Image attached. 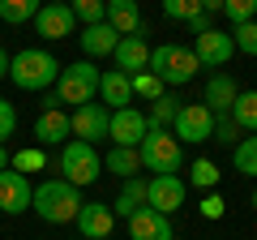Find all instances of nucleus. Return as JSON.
<instances>
[{
    "instance_id": "nucleus-1",
    "label": "nucleus",
    "mask_w": 257,
    "mask_h": 240,
    "mask_svg": "<svg viewBox=\"0 0 257 240\" xmlns=\"http://www.w3.org/2000/svg\"><path fill=\"white\" fill-rule=\"evenodd\" d=\"M9 77L22 90H47L60 77V60L43 47H22L18 56H9Z\"/></svg>"
},
{
    "instance_id": "nucleus-2",
    "label": "nucleus",
    "mask_w": 257,
    "mask_h": 240,
    "mask_svg": "<svg viewBox=\"0 0 257 240\" xmlns=\"http://www.w3.org/2000/svg\"><path fill=\"white\" fill-rule=\"evenodd\" d=\"M30 210L39 214L43 223H73L77 210H82V193L73 185H64V180H43L35 185V197H30Z\"/></svg>"
},
{
    "instance_id": "nucleus-3",
    "label": "nucleus",
    "mask_w": 257,
    "mask_h": 240,
    "mask_svg": "<svg viewBox=\"0 0 257 240\" xmlns=\"http://www.w3.org/2000/svg\"><path fill=\"white\" fill-rule=\"evenodd\" d=\"M197 56L193 47H180V43H159L150 47V73L159 77L163 86H189L197 77Z\"/></svg>"
},
{
    "instance_id": "nucleus-4",
    "label": "nucleus",
    "mask_w": 257,
    "mask_h": 240,
    "mask_svg": "<svg viewBox=\"0 0 257 240\" xmlns=\"http://www.w3.org/2000/svg\"><path fill=\"white\" fill-rule=\"evenodd\" d=\"M60 180L64 185H73V189H90L94 180L103 176V159H99V150L94 146H86V142H64L60 146Z\"/></svg>"
},
{
    "instance_id": "nucleus-5",
    "label": "nucleus",
    "mask_w": 257,
    "mask_h": 240,
    "mask_svg": "<svg viewBox=\"0 0 257 240\" xmlns=\"http://www.w3.org/2000/svg\"><path fill=\"white\" fill-rule=\"evenodd\" d=\"M138 159H142V167L155 172V176H176L180 163H184V146L172 138V129H150L146 138H142V146H138Z\"/></svg>"
},
{
    "instance_id": "nucleus-6",
    "label": "nucleus",
    "mask_w": 257,
    "mask_h": 240,
    "mask_svg": "<svg viewBox=\"0 0 257 240\" xmlns=\"http://www.w3.org/2000/svg\"><path fill=\"white\" fill-rule=\"evenodd\" d=\"M99 77L103 69H94V60H77V65L60 69V77H56V103H73V107H86V103H94V94H99Z\"/></svg>"
},
{
    "instance_id": "nucleus-7",
    "label": "nucleus",
    "mask_w": 257,
    "mask_h": 240,
    "mask_svg": "<svg viewBox=\"0 0 257 240\" xmlns=\"http://www.w3.org/2000/svg\"><path fill=\"white\" fill-rule=\"evenodd\" d=\"M172 138L180 146H202V142H210L214 138V111L206 103H180V111L172 120Z\"/></svg>"
},
{
    "instance_id": "nucleus-8",
    "label": "nucleus",
    "mask_w": 257,
    "mask_h": 240,
    "mask_svg": "<svg viewBox=\"0 0 257 240\" xmlns=\"http://www.w3.org/2000/svg\"><path fill=\"white\" fill-rule=\"evenodd\" d=\"M69 129H73V142L99 146V142H107L111 111L103 107V103H86V107H73V116H69Z\"/></svg>"
},
{
    "instance_id": "nucleus-9",
    "label": "nucleus",
    "mask_w": 257,
    "mask_h": 240,
    "mask_svg": "<svg viewBox=\"0 0 257 240\" xmlns=\"http://www.w3.org/2000/svg\"><path fill=\"white\" fill-rule=\"evenodd\" d=\"M184 193H189V185L180 176H150L146 180V206L155 214H167V219L184 206Z\"/></svg>"
},
{
    "instance_id": "nucleus-10",
    "label": "nucleus",
    "mask_w": 257,
    "mask_h": 240,
    "mask_svg": "<svg viewBox=\"0 0 257 240\" xmlns=\"http://www.w3.org/2000/svg\"><path fill=\"white\" fill-rule=\"evenodd\" d=\"M146 133H150V120H146V111H138L133 103H128V107H120V111H111V129H107L111 146L138 150Z\"/></svg>"
},
{
    "instance_id": "nucleus-11",
    "label": "nucleus",
    "mask_w": 257,
    "mask_h": 240,
    "mask_svg": "<svg viewBox=\"0 0 257 240\" xmlns=\"http://www.w3.org/2000/svg\"><path fill=\"white\" fill-rule=\"evenodd\" d=\"M193 56H197V65L202 69H223L236 56V43H231V35L227 30H219V26H210L206 35H197L193 39Z\"/></svg>"
},
{
    "instance_id": "nucleus-12",
    "label": "nucleus",
    "mask_w": 257,
    "mask_h": 240,
    "mask_svg": "<svg viewBox=\"0 0 257 240\" xmlns=\"http://www.w3.org/2000/svg\"><path fill=\"white\" fill-rule=\"evenodd\" d=\"M30 197H35V185H30V176L22 172H0V210L5 214H26L30 210Z\"/></svg>"
},
{
    "instance_id": "nucleus-13",
    "label": "nucleus",
    "mask_w": 257,
    "mask_h": 240,
    "mask_svg": "<svg viewBox=\"0 0 257 240\" xmlns=\"http://www.w3.org/2000/svg\"><path fill=\"white\" fill-rule=\"evenodd\" d=\"M73 223L86 240H111V231H116V214H111L107 202H82Z\"/></svg>"
},
{
    "instance_id": "nucleus-14",
    "label": "nucleus",
    "mask_w": 257,
    "mask_h": 240,
    "mask_svg": "<svg viewBox=\"0 0 257 240\" xmlns=\"http://www.w3.org/2000/svg\"><path fill=\"white\" fill-rule=\"evenodd\" d=\"M111 60H116V69L120 73H146L150 69V43H146V35H124L116 43V52H111Z\"/></svg>"
},
{
    "instance_id": "nucleus-15",
    "label": "nucleus",
    "mask_w": 257,
    "mask_h": 240,
    "mask_svg": "<svg viewBox=\"0 0 257 240\" xmlns=\"http://www.w3.org/2000/svg\"><path fill=\"white\" fill-rule=\"evenodd\" d=\"M73 26H77V22H73V9H69V5H39L35 30L43 39H52V43H56V39H69Z\"/></svg>"
},
{
    "instance_id": "nucleus-16",
    "label": "nucleus",
    "mask_w": 257,
    "mask_h": 240,
    "mask_svg": "<svg viewBox=\"0 0 257 240\" xmlns=\"http://www.w3.org/2000/svg\"><path fill=\"white\" fill-rule=\"evenodd\" d=\"M128 240H176V227L167 214H155L150 206H142L128 219Z\"/></svg>"
},
{
    "instance_id": "nucleus-17",
    "label": "nucleus",
    "mask_w": 257,
    "mask_h": 240,
    "mask_svg": "<svg viewBox=\"0 0 257 240\" xmlns=\"http://www.w3.org/2000/svg\"><path fill=\"white\" fill-rule=\"evenodd\" d=\"M35 138L39 146H64V142L73 138V129H69V111L64 107H43L35 120Z\"/></svg>"
},
{
    "instance_id": "nucleus-18",
    "label": "nucleus",
    "mask_w": 257,
    "mask_h": 240,
    "mask_svg": "<svg viewBox=\"0 0 257 240\" xmlns=\"http://www.w3.org/2000/svg\"><path fill=\"white\" fill-rule=\"evenodd\" d=\"M236 94H240L236 77H227V73H214L210 82H206V107H210L214 116H231V103H236Z\"/></svg>"
},
{
    "instance_id": "nucleus-19",
    "label": "nucleus",
    "mask_w": 257,
    "mask_h": 240,
    "mask_svg": "<svg viewBox=\"0 0 257 240\" xmlns=\"http://www.w3.org/2000/svg\"><path fill=\"white\" fill-rule=\"evenodd\" d=\"M77 43H82L86 60H94V56H111V52H116L120 35H116V30L107 26V22H99V26H86L82 35H77Z\"/></svg>"
},
{
    "instance_id": "nucleus-20",
    "label": "nucleus",
    "mask_w": 257,
    "mask_h": 240,
    "mask_svg": "<svg viewBox=\"0 0 257 240\" xmlns=\"http://www.w3.org/2000/svg\"><path fill=\"white\" fill-rule=\"evenodd\" d=\"M99 99H103V103H111V111L128 107V99H133L128 73H120V69H103V77H99Z\"/></svg>"
},
{
    "instance_id": "nucleus-21",
    "label": "nucleus",
    "mask_w": 257,
    "mask_h": 240,
    "mask_svg": "<svg viewBox=\"0 0 257 240\" xmlns=\"http://www.w3.org/2000/svg\"><path fill=\"white\" fill-rule=\"evenodd\" d=\"M107 26L116 30L120 39L124 35H142V9L133 0H107Z\"/></svg>"
},
{
    "instance_id": "nucleus-22",
    "label": "nucleus",
    "mask_w": 257,
    "mask_h": 240,
    "mask_svg": "<svg viewBox=\"0 0 257 240\" xmlns=\"http://www.w3.org/2000/svg\"><path fill=\"white\" fill-rule=\"evenodd\" d=\"M111 206V214H116V219H133V214L142 210V206H146V180H142V176H133V180H124V189H120V197L116 202H107Z\"/></svg>"
},
{
    "instance_id": "nucleus-23",
    "label": "nucleus",
    "mask_w": 257,
    "mask_h": 240,
    "mask_svg": "<svg viewBox=\"0 0 257 240\" xmlns=\"http://www.w3.org/2000/svg\"><path fill=\"white\" fill-rule=\"evenodd\" d=\"M103 167H107L111 176H120V180H133V176L142 172V159H138V150L111 146V150H107V159H103Z\"/></svg>"
},
{
    "instance_id": "nucleus-24",
    "label": "nucleus",
    "mask_w": 257,
    "mask_h": 240,
    "mask_svg": "<svg viewBox=\"0 0 257 240\" xmlns=\"http://www.w3.org/2000/svg\"><path fill=\"white\" fill-rule=\"evenodd\" d=\"M231 120L240 133H257V90H240L231 103Z\"/></svg>"
},
{
    "instance_id": "nucleus-25",
    "label": "nucleus",
    "mask_w": 257,
    "mask_h": 240,
    "mask_svg": "<svg viewBox=\"0 0 257 240\" xmlns=\"http://www.w3.org/2000/svg\"><path fill=\"white\" fill-rule=\"evenodd\" d=\"M231 163H236V172H244V176L257 180V133H248V138H240L231 146Z\"/></svg>"
},
{
    "instance_id": "nucleus-26",
    "label": "nucleus",
    "mask_w": 257,
    "mask_h": 240,
    "mask_svg": "<svg viewBox=\"0 0 257 240\" xmlns=\"http://www.w3.org/2000/svg\"><path fill=\"white\" fill-rule=\"evenodd\" d=\"M219 163L214 159H193V167H189V180L197 189H206V193H219Z\"/></svg>"
},
{
    "instance_id": "nucleus-27",
    "label": "nucleus",
    "mask_w": 257,
    "mask_h": 240,
    "mask_svg": "<svg viewBox=\"0 0 257 240\" xmlns=\"http://www.w3.org/2000/svg\"><path fill=\"white\" fill-rule=\"evenodd\" d=\"M176 111H180V99L176 94H163V99H155L150 103V129H172V120H176Z\"/></svg>"
},
{
    "instance_id": "nucleus-28",
    "label": "nucleus",
    "mask_w": 257,
    "mask_h": 240,
    "mask_svg": "<svg viewBox=\"0 0 257 240\" xmlns=\"http://www.w3.org/2000/svg\"><path fill=\"white\" fill-rule=\"evenodd\" d=\"M35 13H39V0H0V22H9V26L35 22Z\"/></svg>"
},
{
    "instance_id": "nucleus-29",
    "label": "nucleus",
    "mask_w": 257,
    "mask_h": 240,
    "mask_svg": "<svg viewBox=\"0 0 257 240\" xmlns=\"http://www.w3.org/2000/svg\"><path fill=\"white\" fill-rule=\"evenodd\" d=\"M128 86H133V94L146 99V103H155V99H163V94H167V86L159 82L150 69H146V73H133V77H128Z\"/></svg>"
},
{
    "instance_id": "nucleus-30",
    "label": "nucleus",
    "mask_w": 257,
    "mask_h": 240,
    "mask_svg": "<svg viewBox=\"0 0 257 240\" xmlns=\"http://www.w3.org/2000/svg\"><path fill=\"white\" fill-rule=\"evenodd\" d=\"M69 9H73V22H82V26L107 22V0H77V5H69Z\"/></svg>"
},
{
    "instance_id": "nucleus-31",
    "label": "nucleus",
    "mask_w": 257,
    "mask_h": 240,
    "mask_svg": "<svg viewBox=\"0 0 257 240\" xmlns=\"http://www.w3.org/2000/svg\"><path fill=\"white\" fill-rule=\"evenodd\" d=\"M223 18H227L231 26L257 22V0H223Z\"/></svg>"
},
{
    "instance_id": "nucleus-32",
    "label": "nucleus",
    "mask_w": 257,
    "mask_h": 240,
    "mask_svg": "<svg viewBox=\"0 0 257 240\" xmlns=\"http://www.w3.org/2000/svg\"><path fill=\"white\" fill-rule=\"evenodd\" d=\"M9 167L13 172H39V167H47V155H43V146H30V150H18V155L9 159Z\"/></svg>"
},
{
    "instance_id": "nucleus-33",
    "label": "nucleus",
    "mask_w": 257,
    "mask_h": 240,
    "mask_svg": "<svg viewBox=\"0 0 257 240\" xmlns=\"http://www.w3.org/2000/svg\"><path fill=\"white\" fill-rule=\"evenodd\" d=\"M163 13L172 22H184V26H189V22L202 13V0H163Z\"/></svg>"
},
{
    "instance_id": "nucleus-34",
    "label": "nucleus",
    "mask_w": 257,
    "mask_h": 240,
    "mask_svg": "<svg viewBox=\"0 0 257 240\" xmlns=\"http://www.w3.org/2000/svg\"><path fill=\"white\" fill-rule=\"evenodd\" d=\"M227 35H231V43H236V52H244V56H257V22L231 26Z\"/></svg>"
},
{
    "instance_id": "nucleus-35",
    "label": "nucleus",
    "mask_w": 257,
    "mask_h": 240,
    "mask_svg": "<svg viewBox=\"0 0 257 240\" xmlns=\"http://www.w3.org/2000/svg\"><path fill=\"white\" fill-rule=\"evenodd\" d=\"M240 138H244V133L236 129V120H231V116H214V138L210 142H219V146H236Z\"/></svg>"
},
{
    "instance_id": "nucleus-36",
    "label": "nucleus",
    "mask_w": 257,
    "mask_h": 240,
    "mask_svg": "<svg viewBox=\"0 0 257 240\" xmlns=\"http://www.w3.org/2000/svg\"><path fill=\"white\" fill-rule=\"evenodd\" d=\"M18 133V107H13L9 99H0V146Z\"/></svg>"
},
{
    "instance_id": "nucleus-37",
    "label": "nucleus",
    "mask_w": 257,
    "mask_h": 240,
    "mask_svg": "<svg viewBox=\"0 0 257 240\" xmlns=\"http://www.w3.org/2000/svg\"><path fill=\"white\" fill-rule=\"evenodd\" d=\"M197 210H202V219H223V210H227V202H223L219 193H206Z\"/></svg>"
},
{
    "instance_id": "nucleus-38",
    "label": "nucleus",
    "mask_w": 257,
    "mask_h": 240,
    "mask_svg": "<svg viewBox=\"0 0 257 240\" xmlns=\"http://www.w3.org/2000/svg\"><path fill=\"white\" fill-rule=\"evenodd\" d=\"M210 26H214V18H210V13H206V9L197 13V18H193V22H189V30H193V35H206V30H210Z\"/></svg>"
},
{
    "instance_id": "nucleus-39",
    "label": "nucleus",
    "mask_w": 257,
    "mask_h": 240,
    "mask_svg": "<svg viewBox=\"0 0 257 240\" xmlns=\"http://www.w3.org/2000/svg\"><path fill=\"white\" fill-rule=\"evenodd\" d=\"M0 77H9V52L0 47Z\"/></svg>"
},
{
    "instance_id": "nucleus-40",
    "label": "nucleus",
    "mask_w": 257,
    "mask_h": 240,
    "mask_svg": "<svg viewBox=\"0 0 257 240\" xmlns=\"http://www.w3.org/2000/svg\"><path fill=\"white\" fill-rule=\"evenodd\" d=\"M0 172H9V150L0 146Z\"/></svg>"
},
{
    "instance_id": "nucleus-41",
    "label": "nucleus",
    "mask_w": 257,
    "mask_h": 240,
    "mask_svg": "<svg viewBox=\"0 0 257 240\" xmlns=\"http://www.w3.org/2000/svg\"><path fill=\"white\" fill-rule=\"evenodd\" d=\"M253 210H257V189H253Z\"/></svg>"
}]
</instances>
